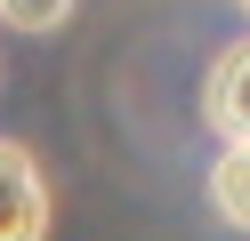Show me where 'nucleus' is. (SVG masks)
Masks as SVG:
<instances>
[{
    "label": "nucleus",
    "mask_w": 250,
    "mask_h": 241,
    "mask_svg": "<svg viewBox=\"0 0 250 241\" xmlns=\"http://www.w3.org/2000/svg\"><path fill=\"white\" fill-rule=\"evenodd\" d=\"M234 8H242V16H250V0H234Z\"/></svg>",
    "instance_id": "39448f33"
},
{
    "label": "nucleus",
    "mask_w": 250,
    "mask_h": 241,
    "mask_svg": "<svg viewBox=\"0 0 250 241\" xmlns=\"http://www.w3.org/2000/svg\"><path fill=\"white\" fill-rule=\"evenodd\" d=\"M0 241H49V177L17 137H0Z\"/></svg>",
    "instance_id": "f257e3e1"
},
{
    "label": "nucleus",
    "mask_w": 250,
    "mask_h": 241,
    "mask_svg": "<svg viewBox=\"0 0 250 241\" xmlns=\"http://www.w3.org/2000/svg\"><path fill=\"white\" fill-rule=\"evenodd\" d=\"M73 8H81V0H0V24H17V32H57V24H73Z\"/></svg>",
    "instance_id": "20e7f679"
},
{
    "label": "nucleus",
    "mask_w": 250,
    "mask_h": 241,
    "mask_svg": "<svg viewBox=\"0 0 250 241\" xmlns=\"http://www.w3.org/2000/svg\"><path fill=\"white\" fill-rule=\"evenodd\" d=\"M210 209L250 233V145H226V153L210 161Z\"/></svg>",
    "instance_id": "7ed1b4c3"
},
{
    "label": "nucleus",
    "mask_w": 250,
    "mask_h": 241,
    "mask_svg": "<svg viewBox=\"0 0 250 241\" xmlns=\"http://www.w3.org/2000/svg\"><path fill=\"white\" fill-rule=\"evenodd\" d=\"M202 121L218 129V145H250V40H234V48H218V56H210Z\"/></svg>",
    "instance_id": "f03ea898"
}]
</instances>
